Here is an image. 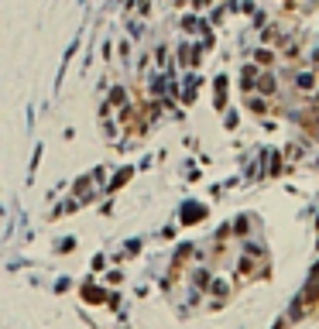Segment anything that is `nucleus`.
<instances>
[{
    "label": "nucleus",
    "mask_w": 319,
    "mask_h": 329,
    "mask_svg": "<svg viewBox=\"0 0 319 329\" xmlns=\"http://www.w3.org/2000/svg\"><path fill=\"white\" fill-rule=\"evenodd\" d=\"M258 90H261V93H274V79H271V76H261Z\"/></svg>",
    "instance_id": "1"
},
{
    "label": "nucleus",
    "mask_w": 319,
    "mask_h": 329,
    "mask_svg": "<svg viewBox=\"0 0 319 329\" xmlns=\"http://www.w3.org/2000/svg\"><path fill=\"white\" fill-rule=\"evenodd\" d=\"M254 58H258L261 65H271V62H274V55H271V52H264V48H261V52H258V55H254Z\"/></svg>",
    "instance_id": "2"
}]
</instances>
